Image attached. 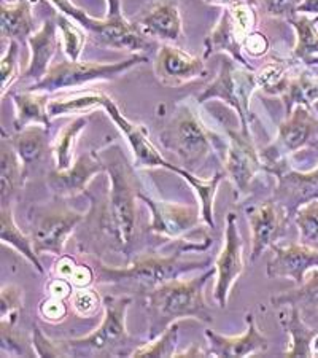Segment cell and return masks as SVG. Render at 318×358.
Instances as JSON below:
<instances>
[{
	"label": "cell",
	"instance_id": "20",
	"mask_svg": "<svg viewBox=\"0 0 318 358\" xmlns=\"http://www.w3.org/2000/svg\"><path fill=\"white\" fill-rule=\"evenodd\" d=\"M153 71L156 80L169 88H178L207 75L204 59L171 43H161L156 51Z\"/></svg>",
	"mask_w": 318,
	"mask_h": 358
},
{
	"label": "cell",
	"instance_id": "10",
	"mask_svg": "<svg viewBox=\"0 0 318 358\" xmlns=\"http://www.w3.org/2000/svg\"><path fill=\"white\" fill-rule=\"evenodd\" d=\"M258 90L256 75L252 69H247L234 61L228 55H223L222 67L215 80L196 97V102L204 103L212 99L223 101L236 112L240 121V131L244 134H252V112L250 102L253 92Z\"/></svg>",
	"mask_w": 318,
	"mask_h": 358
},
{
	"label": "cell",
	"instance_id": "31",
	"mask_svg": "<svg viewBox=\"0 0 318 358\" xmlns=\"http://www.w3.org/2000/svg\"><path fill=\"white\" fill-rule=\"evenodd\" d=\"M270 304L275 309L294 306L303 315H317L318 314V268L312 269L305 275L303 284L293 288L290 292H283L270 298Z\"/></svg>",
	"mask_w": 318,
	"mask_h": 358
},
{
	"label": "cell",
	"instance_id": "41",
	"mask_svg": "<svg viewBox=\"0 0 318 358\" xmlns=\"http://www.w3.org/2000/svg\"><path fill=\"white\" fill-rule=\"evenodd\" d=\"M0 341H2V354L13 357H32L36 349L32 344V336L29 338L24 333L16 330V325L0 323ZM37 357V355H36Z\"/></svg>",
	"mask_w": 318,
	"mask_h": 358
},
{
	"label": "cell",
	"instance_id": "13",
	"mask_svg": "<svg viewBox=\"0 0 318 358\" xmlns=\"http://www.w3.org/2000/svg\"><path fill=\"white\" fill-rule=\"evenodd\" d=\"M228 145L223 159L224 177L233 183L237 199L247 198L250 183L259 172H264L261 152L254 145L253 136L228 129Z\"/></svg>",
	"mask_w": 318,
	"mask_h": 358
},
{
	"label": "cell",
	"instance_id": "35",
	"mask_svg": "<svg viewBox=\"0 0 318 358\" xmlns=\"http://www.w3.org/2000/svg\"><path fill=\"white\" fill-rule=\"evenodd\" d=\"M88 126V117L78 115L75 117L53 141V158L56 169H68L73 164L75 147H77V138Z\"/></svg>",
	"mask_w": 318,
	"mask_h": 358
},
{
	"label": "cell",
	"instance_id": "23",
	"mask_svg": "<svg viewBox=\"0 0 318 358\" xmlns=\"http://www.w3.org/2000/svg\"><path fill=\"white\" fill-rule=\"evenodd\" d=\"M247 330L239 336H223L215 330H205L204 336L209 343V357L245 358L264 354L269 349V339L258 330L253 314L245 315Z\"/></svg>",
	"mask_w": 318,
	"mask_h": 358
},
{
	"label": "cell",
	"instance_id": "22",
	"mask_svg": "<svg viewBox=\"0 0 318 358\" xmlns=\"http://www.w3.org/2000/svg\"><path fill=\"white\" fill-rule=\"evenodd\" d=\"M7 138L21 159L26 183L37 174L50 157H53V141L50 138V128L46 126L31 124L24 129L15 131Z\"/></svg>",
	"mask_w": 318,
	"mask_h": 358
},
{
	"label": "cell",
	"instance_id": "46",
	"mask_svg": "<svg viewBox=\"0 0 318 358\" xmlns=\"http://www.w3.org/2000/svg\"><path fill=\"white\" fill-rule=\"evenodd\" d=\"M32 344L34 349H36L37 357H62V352L59 344H57V341L45 336L38 325H34Z\"/></svg>",
	"mask_w": 318,
	"mask_h": 358
},
{
	"label": "cell",
	"instance_id": "14",
	"mask_svg": "<svg viewBox=\"0 0 318 358\" xmlns=\"http://www.w3.org/2000/svg\"><path fill=\"white\" fill-rule=\"evenodd\" d=\"M138 199L152 210V223L150 231L153 234L164 238L171 242L185 239V236L198 228L202 222L201 207L177 204V202H167L156 199L145 193V189L138 192Z\"/></svg>",
	"mask_w": 318,
	"mask_h": 358
},
{
	"label": "cell",
	"instance_id": "51",
	"mask_svg": "<svg viewBox=\"0 0 318 358\" xmlns=\"http://www.w3.org/2000/svg\"><path fill=\"white\" fill-rule=\"evenodd\" d=\"M180 357H209V350H204L202 348H199L198 344H191L187 350L177 352L173 358H180Z\"/></svg>",
	"mask_w": 318,
	"mask_h": 358
},
{
	"label": "cell",
	"instance_id": "49",
	"mask_svg": "<svg viewBox=\"0 0 318 358\" xmlns=\"http://www.w3.org/2000/svg\"><path fill=\"white\" fill-rule=\"evenodd\" d=\"M298 15L318 16V0H303L298 8Z\"/></svg>",
	"mask_w": 318,
	"mask_h": 358
},
{
	"label": "cell",
	"instance_id": "38",
	"mask_svg": "<svg viewBox=\"0 0 318 358\" xmlns=\"http://www.w3.org/2000/svg\"><path fill=\"white\" fill-rule=\"evenodd\" d=\"M56 21L57 29H59L64 53L71 61H78L86 45V40H88V34L72 18H68L67 15L61 13V11L56 16Z\"/></svg>",
	"mask_w": 318,
	"mask_h": 358
},
{
	"label": "cell",
	"instance_id": "4",
	"mask_svg": "<svg viewBox=\"0 0 318 358\" xmlns=\"http://www.w3.org/2000/svg\"><path fill=\"white\" fill-rule=\"evenodd\" d=\"M215 273V268L210 266L194 279L183 280L177 277L147 293L148 339L158 336L175 320L194 319L202 323H212L213 315L205 303L204 287Z\"/></svg>",
	"mask_w": 318,
	"mask_h": 358
},
{
	"label": "cell",
	"instance_id": "34",
	"mask_svg": "<svg viewBox=\"0 0 318 358\" xmlns=\"http://www.w3.org/2000/svg\"><path fill=\"white\" fill-rule=\"evenodd\" d=\"M106 92L101 90H86L72 96L56 97L48 103V113L51 118L67 117V115H85L94 108L102 107Z\"/></svg>",
	"mask_w": 318,
	"mask_h": 358
},
{
	"label": "cell",
	"instance_id": "7",
	"mask_svg": "<svg viewBox=\"0 0 318 358\" xmlns=\"http://www.w3.org/2000/svg\"><path fill=\"white\" fill-rule=\"evenodd\" d=\"M55 5L56 10L67 15L77 24L88 34V38L97 46H106V48L127 51V53L143 55L145 51L154 48L153 40L147 38L138 31L137 26L131 20L124 16L120 18H103L96 20L91 18L88 11L77 7L72 0H48Z\"/></svg>",
	"mask_w": 318,
	"mask_h": 358
},
{
	"label": "cell",
	"instance_id": "45",
	"mask_svg": "<svg viewBox=\"0 0 318 358\" xmlns=\"http://www.w3.org/2000/svg\"><path fill=\"white\" fill-rule=\"evenodd\" d=\"M270 40L264 32L259 29H254L253 32L248 34L244 43V55L248 57H264L270 51Z\"/></svg>",
	"mask_w": 318,
	"mask_h": 358
},
{
	"label": "cell",
	"instance_id": "28",
	"mask_svg": "<svg viewBox=\"0 0 318 358\" xmlns=\"http://www.w3.org/2000/svg\"><path fill=\"white\" fill-rule=\"evenodd\" d=\"M24 187L26 182L21 159L11 147L7 136L3 134L0 142V204H11L15 196Z\"/></svg>",
	"mask_w": 318,
	"mask_h": 358
},
{
	"label": "cell",
	"instance_id": "1",
	"mask_svg": "<svg viewBox=\"0 0 318 358\" xmlns=\"http://www.w3.org/2000/svg\"><path fill=\"white\" fill-rule=\"evenodd\" d=\"M110 188L103 198L86 192L91 199V212L86 224H97V233L107 248L131 259L138 238V192L143 188L136 174L134 164L129 163L118 142H112L99 150Z\"/></svg>",
	"mask_w": 318,
	"mask_h": 358
},
{
	"label": "cell",
	"instance_id": "37",
	"mask_svg": "<svg viewBox=\"0 0 318 358\" xmlns=\"http://www.w3.org/2000/svg\"><path fill=\"white\" fill-rule=\"evenodd\" d=\"M55 277H61L71 282L73 288H88L96 282V273L92 264L78 263L71 255L57 257L55 269Z\"/></svg>",
	"mask_w": 318,
	"mask_h": 358
},
{
	"label": "cell",
	"instance_id": "36",
	"mask_svg": "<svg viewBox=\"0 0 318 358\" xmlns=\"http://www.w3.org/2000/svg\"><path fill=\"white\" fill-rule=\"evenodd\" d=\"M183 320H175L171 323L166 330L158 334L153 339H148V343H142L138 348L132 352L131 357H164L172 358L177 354V343H178V331Z\"/></svg>",
	"mask_w": 318,
	"mask_h": 358
},
{
	"label": "cell",
	"instance_id": "2",
	"mask_svg": "<svg viewBox=\"0 0 318 358\" xmlns=\"http://www.w3.org/2000/svg\"><path fill=\"white\" fill-rule=\"evenodd\" d=\"M173 253L163 255L159 250H145L127 259L126 266H108L101 258H91L96 273V284L117 285L131 292L147 294L167 280L177 279L194 269L212 266V258L199 262H188L183 258L187 252H205L213 244V239L204 233L201 238L180 239L173 242Z\"/></svg>",
	"mask_w": 318,
	"mask_h": 358
},
{
	"label": "cell",
	"instance_id": "40",
	"mask_svg": "<svg viewBox=\"0 0 318 358\" xmlns=\"http://www.w3.org/2000/svg\"><path fill=\"white\" fill-rule=\"evenodd\" d=\"M24 306V290L16 284L3 285L0 290V323L16 325Z\"/></svg>",
	"mask_w": 318,
	"mask_h": 358
},
{
	"label": "cell",
	"instance_id": "21",
	"mask_svg": "<svg viewBox=\"0 0 318 358\" xmlns=\"http://www.w3.org/2000/svg\"><path fill=\"white\" fill-rule=\"evenodd\" d=\"M270 250L273 255L266 268L269 279H291L294 284L301 285L309 271L318 268V250L301 242H290L287 245L274 244Z\"/></svg>",
	"mask_w": 318,
	"mask_h": 358
},
{
	"label": "cell",
	"instance_id": "44",
	"mask_svg": "<svg viewBox=\"0 0 318 358\" xmlns=\"http://www.w3.org/2000/svg\"><path fill=\"white\" fill-rule=\"evenodd\" d=\"M72 306L78 315H91L97 310L99 299H97L96 292L89 290V287L77 288V292L72 294Z\"/></svg>",
	"mask_w": 318,
	"mask_h": 358
},
{
	"label": "cell",
	"instance_id": "19",
	"mask_svg": "<svg viewBox=\"0 0 318 358\" xmlns=\"http://www.w3.org/2000/svg\"><path fill=\"white\" fill-rule=\"evenodd\" d=\"M131 21L150 40L178 45L185 38L178 0H153Z\"/></svg>",
	"mask_w": 318,
	"mask_h": 358
},
{
	"label": "cell",
	"instance_id": "33",
	"mask_svg": "<svg viewBox=\"0 0 318 358\" xmlns=\"http://www.w3.org/2000/svg\"><path fill=\"white\" fill-rule=\"evenodd\" d=\"M282 99L285 102L287 115H290L296 106L314 108V103L318 102V73H314L310 67L305 66L296 75L293 73L288 91Z\"/></svg>",
	"mask_w": 318,
	"mask_h": 358
},
{
	"label": "cell",
	"instance_id": "25",
	"mask_svg": "<svg viewBox=\"0 0 318 358\" xmlns=\"http://www.w3.org/2000/svg\"><path fill=\"white\" fill-rule=\"evenodd\" d=\"M279 314V322L283 330L290 334V345L285 357H318V330L308 327L303 320V313L294 306L283 308Z\"/></svg>",
	"mask_w": 318,
	"mask_h": 358
},
{
	"label": "cell",
	"instance_id": "24",
	"mask_svg": "<svg viewBox=\"0 0 318 358\" xmlns=\"http://www.w3.org/2000/svg\"><path fill=\"white\" fill-rule=\"evenodd\" d=\"M57 32H59V29H57V21L55 16V18L46 20L29 37L27 46L29 51H31V57H29L26 71L22 72V78L32 80L34 83H37L45 77L61 43V36Z\"/></svg>",
	"mask_w": 318,
	"mask_h": 358
},
{
	"label": "cell",
	"instance_id": "17",
	"mask_svg": "<svg viewBox=\"0 0 318 358\" xmlns=\"http://www.w3.org/2000/svg\"><path fill=\"white\" fill-rule=\"evenodd\" d=\"M247 220L252 229V255L250 262L256 259L279 242L287 233L290 218L287 210L270 198L264 199L258 204H250L245 209Z\"/></svg>",
	"mask_w": 318,
	"mask_h": 358
},
{
	"label": "cell",
	"instance_id": "16",
	"mask_svg": "<svg viewBox=\"0 0 318 358\" xmlns=\"http://www.w3.org/2000/svg\"><path fill=\"white\" fill-rule=\"evenodd\" d=\"M268 174L274 176L277 187L274 188L270 199L279 202L287 210L288 218L293 220L294 212L305 202L318 199V166L315 169L303 172L294 171L288 161L274 167H269Z\"/></svg>",
	"mask_w": 318,
	"mask_h": 358
},
{
	"label": "cell",
	"instance_id": "12",
	"mask_svg": "<svg viewBox=\"0 0 318 358\" xmlns=\"http://www.w3.org/2000/svg\"><path fill=\"white\" fill-rule=\"evenodd\" d=\"M256 7L252 5H239V7L223 8V15L218 24L207 36L204 46V59H209L212 55H228L234 61L247 69L256 71L250 66V61L244 55V43L248 34L258 29Z\"/></svg>",
	"mask_w": 318,
	"mask_h": 358
},
{
	"label": "cell",
	"instance_id": "26",
	"mask_svg": "<svg viewBox=\"0 0 318 358\" xmlns=\"http://www.w3.org/2000/svg\"><path fill=\"white\" fill-rule=\"evenodd\" d=\"M36 0H16L15 3H0V34L2 40H18L27 43L36 29L32 7Z\"/></svg>",
	"mask_w": 318,
	"mask_h": 358
},
{
	"label": "cell",
	"instance_id": "43",
	"mask_svg": "<svg viewBox=\"0 0 318 358\" xmlns=\"http://www.w3.org/2000/svg\"><path fill=\"white\" fill-rule=\"evenodd\" d=\"M303 0H259V7L270 18L290 21L298 15L299 5Z\"/></svg>",
	"mask_w": 318,
	"mask_h": 358
},
{
	"label": "cell",
	"instance_id": "15",
	"mask_svg": "<svg viewBox=\"0 0 318 358\" xmlns=\"http://www.w3.org/2000/svg\"><path fill=\"white\" fill-rule=\"evenodd\" d=\"M215 268V288L213 298L222 309H226L231 288L245 271L244 241L237 228V213H226V228H224V245L219 255L213 262Z\"/></svg>",
	"mask_w": 318,
	"mask_h": 358
},
{
	"label": "cell",
	"instance_id": "50",
	"mask_svg": "<svg viewBox=\"0 0 318 358\" xmlns=\"http://www.w3.org/2000/svg\"><path fill=\"white\" fill-rule=\"evenodd\" d=\"M108 18H120L123 15V0H107Z\"/></svg>",
	"mask_w": 318,
	"mask_h": 358
},
{
	"label": "cell",
	"instance_id": "29",
	"mask_svg": "<svg viewBox=\"0 0 318 358\" xmlns=\"http://www.w3.org/2000/svg\"><path fill=\"white\" fill-rule=\"evenodd\" d=\"M298 66V62H294L291 57H269L258 71H254L258 90L264 94L283 97L290 86L294 67Z\"/></svg>",
	"mask_w": 318,
	"mask_h": 358
},
{
	"label": "cell",
	"instance_id": "30",
	"mask_svg": "<svg viewBox=\"0 0 318 358\" xmlns=\"http://www.w3.org/2000/svg\"><path fill=\"white\" fill-rule=\"evenodd\" d=\"M0 239H2V244L13 247L16 252L21 253L40 274L45 273L43 264L40 263L36 248H34L32 238L22 233L15 222L13 206L11 204L0 206Z\"/></svg>",
	"mask_w": 318,
	"mask_h": 358
},
{
	"label": "cell",
	"instance_id": "3",
	"mask_svg": "<svg viewBox=\"0 0 318 358\" xmlns=\"http://www.w3.org/2000/svg\"><path fill=\"white\" fill-rule=\"evenodd\" d=\"M102 110L108 115V118L117 124V128L123 132L127 143L134 153V167L136 169H152V167H161V169L175 172L177 176H180L185 182H187L196 196L199 198L201 202V213H202V222H204L210 229H215V218H213V206H215V196L217 188L222 180H224V172H217L210 180L201 178L194 176L193 172L183 169L182 166L172 164L171 161H167L163 155L159 153V150L156 148L152 141H150L148 132L140 124L132 123L131 120H127L117 106L112 97L106 94L102 101Z\"/></svg>",
	"mask_w": 318,
	"mask_h": 358
},
{
	"label": "cell",
	"instance_id": "9",
	"mask_svg": "<svg viewBox=\"0 0 318 358\" xmlns=\"http://www.w3.org/2000/svg\"><path fill=\"white\" fill-rule=\"evenodd\" d=\"M86 213L72 209L66 199L55 198L48 204H34L29 209V227L37 255L50 253L56 258L64 255V248L73 231L85 222Z\"/></svg>",
	"mask_w": 318,
	"mask_h": 358
},
{
	"label": "cell",
	"instance_id": "39",
	"mask_svg": "<svg viewBox=\"0 0 318 358\" xmlns=\"http://www.w3.org/2000/svg\"><path fill=\"white\" fill-rule=\"evenodd\" d=\"M291 222L298 227L301 244L318 250V199L301 206Z\"/></svg>",
	"mask_w": 318,
	"mask_h": 358
},
{
	"label": "cell",
	"instance_id": "42",
	"mask_svg": "<svg viewBox=\"0 0 318 358\" xmlns=\"http://www.w3.org/2000/svg\"><path fill=\"white\" fill-rule=\"evenodd\" d=\"M20 56L21 55L18 40H8L7 53L2 56V61H0V90H2V99L16 80L20 78Z\"/></svg>",
	"mask_w": 318,
	"mask_h": 358
},
{
	"label": "cell",
	"instance_id": "11",
	"mask_svg": "<svg viewBox=\"0 0 318 358\" xmlns=\"http://www.w3.org/2000/svg\"><path fill=\"white\" fill-rule=\"evenodd\" d=\"M309 147L318 152V117L314 108L296 106L279 124L274 142L261 150L264 172L269 167L285 163L291 155Z\"/></svg>",
	"mask_w": 318,
	"mask_h": 358
},
{
	"label": "cell",
	"instance_id": "47",
	"mask_svg": "<svg viewBox=\"0 0 318 358\" xmlns=\"http://www.w3.org/2000/svg\"><path fill=\"white\" fill-rule=\"evenodd\" d=\"M40 315L43 317V320L48 322H61L66 319L67 315V306L64 303L62 298L57 296H51L48 294V298L40 304Z\"/></svg>",
	"mask_w": 318,
	"mask_h": 358
},
{
	"label": "cell",
	"instance_id": "18",
	"mask_svg": "<svg viewBox=\"0 0 318 358\" xmlns=\"http://www.w3.org/2000/svg\"><path fill=\"white\" fill-rule=\"evenodd\" d=\"M99 174H106L99 150H89L78 155L77 159L68 169H51L46 174V188L55 198L71 199L75 196L88 192V185L92 178Z\"/></svg>",
	"mask_w": 318,
	"mask_h": 358
},
{
	"label": "cell",
	"instance_id": "6",
	"mask_svg": "<svg viewBox=\"0 0 318 358\" xmlns=\"http://www.w3.org/2000/svg\"><path fill=\"white\" fill-rule=\"evenodd\" d=\"M217 136L202 123L189 103H178L169 123L159 134V142L167 152L175 155L183 169L193 172L210 158Z\"/></svg>",
	"mask_w": 318,
	"mask_h": 358
},
{
	"label": "cell",
	"instance_id": "48",
	"mask_svg": "<svg viewBox=\"0 0 318 358\" xmlns=\"http://www.w3.org/2000/svg\"><path fill=\"white\" fill-rule=\"evenodd\" d=\"M207 5H215V7H239V5H252L259 7V0H204Z\"/></svg>",
	"mask_w": 318,
	"mask_h": 358
},
{
	"label": "cell",
	"instance_id": "8",
	"mask_svg": "<svg viewBox=\"0 0 318 358\" xmlns=\"http://www.w3.org/2000/svg\"><path fill=\"white\" fill-rule=\"evenodd\" d=\"M148 62L147 55H131L118 62H91V61H59L51 64L45 77L32 83L29 90L42 92H56L61 90L82 88L89 83L113 82L132 67Z\"/></svg>",
	"mask_w": 318,
	"mask_h": 358
},
{
	"label": "cell",
	"instance_id": "27",
	"mask_svg": "<svg viewBox=\"0 0 318 358\" xmlns=\"http://www.w3.org/2000/svg\"><path fill=\"white\" fill-rule=\"evenodd\" d=\"M15 103V131L24 129L31 124H42L51 128V117L48 113L50 97L48 92L42 91H21L11 94Z\"/></svg>",
	"mask_w": 318,
	"mask_h": 358
},
{
	"label": "cell",
	"instance_id": "32",
	"mask_svg": "<svg viewBox=\"0 0 318 358\" xmlns=\"http://www.w3.org/2000/svg\"><path fill=\"white\" fill-rule=\"evenodd\" d=\"M288 22L296 32V43L290 57L298 64L308 66L318 57V16L296 15Z\"/></svg>",
	"mask_w": 318,
	"mask_h": 358
},
{
	"label": "cell",
	"instance_id": "5",
	"mask_svg": "<svg viewBox=\"0 0 318 358\" xmlns=\"http://www.w3.org/2000/svg\"><path fill=\"white\" fill-rule=\"evenodd\" d=\"M132 296L107 294L102 298L103 319L96 331L85 338L57 341L62 357H131L142 343L126 328Z\"/></svg>",
	"mask_w": 318,
	"mask_h": 358
}]
</instances>
